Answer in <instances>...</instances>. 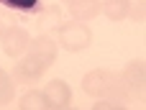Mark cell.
I'll use <instances>...</instances> for the list:
<instances>
[{"label": "cell", "instance_id": "13", "mask_svg": "<svg viewBox=\"0 0 146 110\" xmlns=\"http://www.w3.org/2000/svg\"><path fill=\"white\" fill-rule=\"evenodd\" d=\"M21 108H46V100H44V92H38V90H31V92H26L23 97H21Z\"/></svg>", "mask_w": 146, "mask_h": 110}, {"label": "cell", "instance_id": "11", "mask_svg": "<svg viewBox=\"0 0 146 110\" xmlns=\"http://www.w3.org/2000/svg\"><path fill=\"white\" fill-rule=\"evenodd\" d=\"M100 13L110 21H123V18H128V0H103Z\"/></svg>", "mask_w": 146, "mask_h": 110}, {"label": "cell", "instance_id": "10", "mask_svg": "<svg viewBox=\"0 0 146 110\" xmlns=\"http://www.w3.org/2000/svg\"><path fill=\"white\" fill-rule=\"evenodd\" d=\"M0 5L13 10V13H26V15H33V13L38 15L41 8H44L41 0H0Z\"/></svg>", "mask_w": 146, "mask_h": 110}, {"label": "cell", "instance_id": "4", "mask_svg": "<svg viewBox=\"0 0 146 110\" xmlns=\"http://www.w3.org/2000/svg\"><path fill=\"white\" fill-rule=\"evenodd\" d=\"M26 54H31V56L41 59L46 67H51V64L56 62V54H59L56 36H51V33H41V36L31 38V44H28V51H26Z\"/></svg>", "mask_w": 146, "mask_h": 110}, {"label": "cell", "instance_id": "1", "mask_svg": "<svg viewBox=\"0 0 146 110\" xmlns=\"http://www.w3.org/2000/svg\"><path fill=\"white\" fill-rule=\"evenodd\" d=\"M56 44L64 49V51H85L90 44H92V31L87 28V23H80V21H64L59 28H56Z\"/></svg>", "mask_w": 146, "mask_h": 110}, {"label": "cell", "instance_id": "3", "mask_svg": "<svg viewBox=\"0 0 146 110\" xmlns=\"http://www.w3.org/2000/svg\"><path fill=\"white\" fill-rule=\"evenodd\" d=\"M28 44H31V36H28V31L21 28V26H13L8 33L0 36V46H3V51H5V56H10V59H21V56L28 51Z\"/></svg>", "mask_w": 146, "mask_h": 110}, {"label": "cell", "instance_id": "9", "mask_svg": "<svg viewBox=\"0 0 146 110\" xmlns=\"http://www.w3.org/2000/svg\"><path fill=\"white\" fill-rule=\"evenodd\" d=\"M62 23H64V18H62V8H59V5H44V8H41V13H38V26L44 28V33L56 31Z\"/></svg>", "mask_w": 146, "mask_h": 110}, {"label": "cell", "instance_id": "12", "mask_svg": "<svg viewBox=\"0 0 146 110\" xmlns=\"http://www.w3.org/2000/svg\"><path fill=\"white\" fill-rule=\"evenodd\" d=\"M13 97H15V82L5 69H0V105L13 103Z\"/></svg>", "mask_w": 146, "mask_h": 110}, {"label": "cell", "instance_id": "14", "mask_svg": "<svg viewBox=\"0 0 146 110\" xmlns=\"http://www.w3.org/2000/svg\"><path fill=\"white\" fill-rule=\"evenodd\" d=\"M15 23H18V18H15V13H13V10H8V8H5V10H0V36H3V33H8Z\"/></svg>", "mask_w": 146, "mask_h": 110}, {"label": "cell", "instance_id": "5", "mask_svg": "<svg viewBox=\"0 0 146 110\" xmlns=\"http://www.w3.org/2000/svg\"><path fill=\"white\" fill-rule=\"evenodd\" d=\"M41 92H44L46 108H69L72 103V90L64 80H51Z\"/></svg>", "mask_w": 146, "mask_h": 110}, {"label": "cell", "instance_id": "2", "mask_svg": "<svg viewBox=\"0 0 146 110\" xmlns=\"http://www.w3.org/2000/svg\"><path fill=\"white\" fill-rule=\"evenodd\" d=\"M46 69H49V67H46L41 59H36V56H31V54H23V56L18 59V64H13V80H18L21 85H36V82L44 77Z\"/></svg>", "mask_w": 146, "mask_h": 110}, {"label": "cell", "instance_id": "6", "mask_svg": "<svg viewBox=\"0 0 146 110\" xmlns=\"http://www.w3.org/2000/svg\"><path fill=\"white\" fill-rule=\"evenodd\" d=\"M110 77H113V72H108V69H92V72H87L82 77V92H87L90 97H103L105 90H108V85H110Z\"/></svg>", "mask_w": 146, "mask_h": 110}, {"label": "cell", "instance_id": "7", "mask_svg": "<svg viewBox=\"0 0 146 110\" xmlns=\"http://www.w3.org/2000/svg\"><path fill=\"white\" fill-rule=\"evenodd\" d=\"M67 8H69V15H72L74 21L87 23V21H92V18L100 15V10H103V0H72Z\"/></svg>", "mask_w": 146, "mask_h": 110}, {"label": "cell", "instance_id": "16", "mask_svg": "<svg viewBox=\"0 0 146 110\" xmlns=\"http://www.w3.org/2000/svg\"><path fill=\"white\" fill-rule=\"evenodd\" d=\"M59 3H67V5H69V3H72V0H59Z\"/></svg>", "mask_w": 146, "mask_h": 110}, {"label": "cell", "instance_id": "8", "mask_svg": "<svg viewBox=\"0 0 146 110\" xmlns=\"http://www.w3.org/2000/svg\"><path fill=\"white\" fill-rule=\"evenodd\" d=\"M121 77H123V82L136 92V95H141L144 92V85H146V64L144 62H128L126 64V69L121 72Z\"/></svg>", "mask_w": 146, "mask_h": 110}, {"label": "cell", "instance_id": "15", "mask_svg": "<svg viewBox=\"0 0 146 110\" xmlns=\"http://www.w3.org/2000/svg\"><path fill=\"white\" fill-rule=\"evenodd\" d=\"M146 15V8H144V0H128V18H133L136 23H141Z\"/></svg>", "mask_w": 146, "mask_h": 110}]
</instances>
